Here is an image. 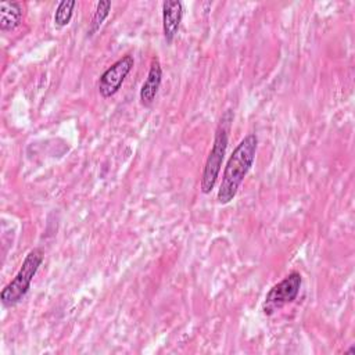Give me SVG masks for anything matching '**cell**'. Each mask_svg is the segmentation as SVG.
<instances>
[{
    "label": "cell",
    "instance_id": "cell-1",
    "mask_svg": "<svg viewBox=\"0 0 355 355\" xmlns=\"http://www.w3.org/2000/svg\"><path fill=\"white\" fill-rule=\"evenodd\" d=\"M258 148V137L255 133H248L234 147L222 173V180L218 189V202L222 205L234 200L240 184L250 172Z\"/></svg>",
    "mask_w": 355,
    "mask_h": 355
},
{
    "label": "cell",
    "instance_id": "cell-2",
    "mask_svg": "<svg viewBox=\"0 0 355 355\" xmlns=\"http://www.w3.org/2000/svg\"><path fill=\"white\" fill-rule=\"evenodd\" d=\"M234 114L232 110H227L222 114L215 136H214V143L212 148L207 157L202 173H201V182H200V189L204 194H208L212 191V189L216 184V180L220 173V166L226 154L227 143H229V132L232 128Z\"/></svg>",
    "mask_w": 355,
    "mask_h": 355
},
{
    "label": "cell",
    "instance_id": "cell-3",
    "mask_svg": "<svg viewBox=\"0 0 355 355\" xmlns=\"http://www.w3.org/2000/svg\"><path fill=\"white\" fill-rule=\"evenodd\" d=\"M44 258V252L42 248L36 247L31 250L26 257L22 261V265L14 279L4 286V288L0 293L1 304L6 308L15 306L18 302L22 301V298L26 295V293L31 288V283L39 270L42 262Z\"/></svg>",
    "mask_w": 355,
    "mask_h": 355
},
{
    "label": "cell",
    "instance_id": "cell-4",
    "mask_svg": "<svg viewBox=\"0 0 355 355\" xmlns=\"http://www.w3.org/2000/svg\"><path fill=\"white\" fill-rule=\"evenodd\" d=\"M302 276L300 272L293 270L280 282L273 284L265 295L262 302V312L266 316L275 315L284 305L291 304L300 294Z\"/></svg>",
    "mask_w": 355,
    "mask_h": 355
},
{
    "label": "cell",
    "instance_id": "cell-5",
    "mask_svg": "<svg viewBox=\"0 0 355 355\" xmlns=\"http://www.w3.org/2000/svg\"><path fill=\"white\" fill-rule=\"evenodd\" d=\"M135 65V58L132 54H126L122 58L116 60L111 67H108L98 79V93L108 98L119 92L122 83L125 82L126 76L132 71Z\"/></svg>",
    "mask_w": 355,
    "mask_h": 355
},
{
    "label": "cell",
    "instance_id": "cell-6",
    "mask_svg": "<svg viewBox=\"0 0 355 355\" xmlns=\"http://www.w3.org/2000/svg\"><path fill=\"white\" fill-rule=\"evenodd\" d=\"M183 18V6L179 0H166L162 3V31L168 44L176 37Z\"/></svg>",
    "mask_w": 355,
    "mask_h": 355
},
{
    "label": "cell",
    "instance_id": "cell-7",
    "mask_svg": "<svg viewBox=\"0 0 355 355\" xmlns=\"http://www.w3.org/2000/svg\"><path fill=\"white\" fill-rule=\"evenodd\" d=\"M161 80H162V67H161L159 60L157 57H154L150 62V69H148L147 78L143 82L140 93H139L141 105L150 107L154 103L155 96L161 86Z\"/></svg>",
    "mask_w": 355,
    "mask_h": 355
},
{
    "label": "cell",
    "instance_id": "cell-8",
    "mask_svg": "<svg viewBox=\"0 0 355 355\" xmlns=\"http://www.w3.org/2000/svg\"><path fill=\"white\" fill-rule=\"evenodd\" d=\"M24 17V8L19 1L0 3V29L4 32L14 31L19 26Z\"/></svg>",
    "mask_w": 355,
    "mask_h": 355
},
{
    "label": "cell",
    "instance_id": "cell-9",
    "mask_svg": "<svg viewBox=\"0 0 355 355\" xmlns=\"http://www.w3.org/2000/svg\"><path fill=\"white\" fill-rule=\"evenodd\" d=\"M110 10H111V1H108V0L98 1L96 4L94 12H93V17H92V21H90V26H89V31H87V36L89 37L93 36L100 29V26L103 25L104 19L110 14Z\"/></svg>",
    "mask_w": 355,
    "mask_h": 355
},
{
    "label": "cell",
    "instance_id": "cell-10",
    "mask_svg": "<svg viewBox=\"0 0 355 355\" xmlns=\"http://www.w3.org/2000/svg\"><path fill=\"white\" fill-rule=\"evenodd\" d=\"M75 6H76L75 0H62L58 3L54 12V24L58 28H64L71 22Z\"/></svg>",
    "mask_w": 355,
    "mask_h": 355
}]
</instances>
